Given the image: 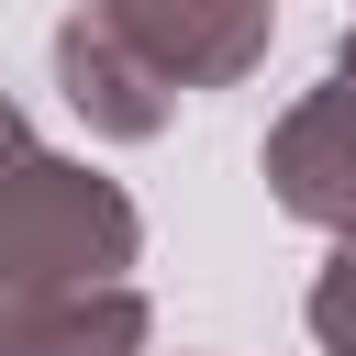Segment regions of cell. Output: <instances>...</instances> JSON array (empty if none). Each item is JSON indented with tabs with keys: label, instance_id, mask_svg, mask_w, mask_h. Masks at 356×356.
<instances>
[{
	"label": "cell",
	"instance_id": "6da1fadb",
	"mask_svg": "<svg viewBox=\"0 0 356 356\" xmlns=\"http://www.w3.org/2000/svg\"><path fill=\"white\" fill-rule=\"evenodd\" d=\"M134 256H145V211L89 156H44L33 145L0 178V300L111 289V278H134Z\"/></svg>",
	"mask_w": 356,
	"mask_h": 356
},
{
	"label": "cell",
	"instance_id": "7a4b0ae2",
	"mask_svg": "<svg viewBox=\"0 0 356 356\" xmlns=\"http://www.w3.org/2000/svg\"><path fill=\"white\" fill-rule=\"evenodd\" d=\"M178 100L189 89H234V78H256L267 67V44H278V0H89Z\"/></svg>",
	"mask_w": 356,
	"mask_h": 356
},
{
	"label": "cell",
	"instance_id": "3957f363",
	"mask_svg": "<svg viewBox=\"0 0 356 356\" xmlns=\"http://www.w3.org/2000/svg\"><path fill=\"white\" fill-rule=\"evenodd\" d=\"M256 167H267V200H278L289 222L356 234V78L323 67V89H300V100L267 122Z\"/></svg>",
	"mask_w": 356,
	"mask_h": 356
},
{
	"label": "cell",
	"instance_id": "277c9868",
	"mask_svg": "<svg viewBox=\"0 0 356 356\" xmlns=\"http://www.w3.org/2000/svg\"><path fill=\"white\" fill-rule=\"evenodd\" d=\"M56 89H67V111H78L100 145H156V134L178 122V89H167L100 11H67V22H56Z\"/></svg>",
	"mask_w": 356,
	"mask_h": 356
},
{
	"label": "cell",
	"instance_id": "5b68a950",
	"mask_svg": "<svg viewBox=\"0 0 356 356\" xmlns=\"http://www.w3.org/2000/svg\"><path fill=\"white\" fill-rule=\"evenodd\" d=\"M156 312L134 278L111 289H56V300H11V356H145Z\"/></svg>",
	"mask_w": 356,
	"mask_h": 356
},
{
	"label": "cell",
	"instance_id": "8992f818",
	"mask_svg": "<svg viewBox=\"0 0 356 356\" xmlns=\"http://www.w3.org/2000/svg\"><path fill=\"white\" fill-rule=\"evenodd\" d=\"M312 334H323V356H356V234H334V256L312 267Z\"/></svg>",
	"mask_w": 356,
	"mask_h": 356
},
{
	"label": "cell",
	"instance_id": "52a82bcc",
	"mask_svg": "<svg viewBox=\"0 0 356 356\" xmlns=\"http://www.w3.org/2000/svg\"><path fill=\"white\" fill-rule=\"evenodd\" d=\"M22 156H33V122H22V100H11V89H0V178H11V167H22Z\"/></svg>",
	"mask_w": 356,
	"mask_h": 356
},
{
	"label": "cell",
	"instance_id": "ba28073f",
	"mask_svg": "<svg viewBox=\"0 0 356 356\" xmlns=\"http://www.w3.org/2000/svg\"><path fill=\"white\" fill-rule=\"evenodd\" d=\"M0 356H11V300H0Z\"/></svg>",
	"mask_w": 356,
	"mask_h": 356
}]
</instances>
